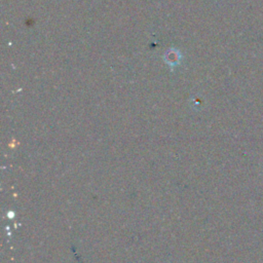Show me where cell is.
Returning <instances> with one entry per match:
<instances>
[{"mask_svg": "<svg viewBox=\"0 0 263 263\" xmlns=\"http://www.w3.org/2000/svg\"><path fill=\"white\" fill-rule=\"evenodd\" d=\"M177 53L175 52V51H170L168 54H167V58H165V59H167L168 62H170L171 64H175L177 61H178V57L176 56Z\"/></svg>", "mask_w": 263, "mask_h": 263, "instance_id": "1", "label": "cell"}]
</instances>
